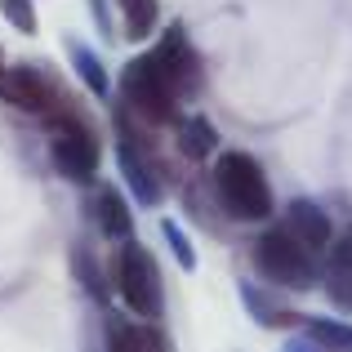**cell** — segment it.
Listing matches in <instances>:
<instances>
[{
	"label": "cell",
	"mask_w": 352,
	"mask_h": 352,
	"mask_svg": "<svg viewBox=\"0 0 352 352\" xmlns=\"http://www.w3.org/2000/svg\"><path fill=\"white\" fill-rule=\"evenodd\" d=\"M116 161H120V170H125L129 188H134V197L143 201V206H156V201H161V183H156V174H152V165H147V156L125 138V143L116 147Z\"/></svg>",
	"instance_id": "cell-12"
},
{
	"label": "cell",
	"mask_w": 352,
	"mask_h": 352,
	"mask_svg": "<svg viewBox=\"0 0 352 352\" xmlns=\"http://www.w3.org/2000/svg\"><path fill=\"white\" fill-rule=\"evenodd\" d=\"M241 299H245V308H250V317L258 321V326H267V330H294V326H303V317L290 308V303H281L276 294H267V290H258V285H241Z\"/></svg>",
	"instance_id": "cell-10"
},
{
	"label": "cell",
	"mask_w": 352,
	"mask_h": 352,
	"mask_svg": "<svg viewBox=\"0 0 352 352\" xmlns=\"http://www.w3.org/2000/svg\"><path fill=\"white\" fill-rule=\"evenodd\" d=\"M303 339L317 344L321 352H352V321H330V317H308Z\"/></svg>",
	"instance_id": "cell-15"
},
{
	"label": "cell",
	"mask_w": 352,
	"mask_h": 352,
	"mask_svg": "<svg viewBox=\"0 0 352 352\" xmlns=\"http://www.w3.org/2000/svg\"><path fill=\"white\" fill-rule=\"evenodd\" d=\"M321 285L335 308H352V236L330 245L326 263H321Z\"/></svg>",
	"instance_id": "cell-9"
},
{
	"label": "cell",
	"mask_w": 352,
	"mask_h": 352,
	"mask_svg": "<svg viewBox=\"0 0 352 352\" xmlns=\"http://www.w3.org/2000/svg\"><path fill=\"white\" fill-rule=\"evenodd\" d=\"M94 219H98V228H103L112 241H129V236H134V214H129L125 197H120L116 188H98V197H94Z\"/></svg>",
	"instance_id": "cell-13"
},
{
	"label": "cell",
	"mask_w": 352,
	"mask_h": 352,
	"mask_svg": "<svg viewBox=\"0 0 352 352\" xmlns=\"http://www.w3.org/2000/svg\"><path fill=\"white\" fill-rule=\"evenodd\" d=\"M72 67L80 72V80L89 85V94H98V98H107V94H112V80H107L103 63L94 58V50H89V45L72 41Z\"/></svg>",
	"instance_id": "cell-16"
},
{
	"label": "cell",
	"mask_w": 352,
	"mask_h": 352,
	"mask_svg": "<svg viewBox=\"0 0 352 352\" xmlns=\"http://www.w3.org/2000/svg\"><path fill=\"white\" fill-rule=\"evenodd\" d=\"M120 9H125V36L147 41V32L156 27V0H120Z\"/></svg>",
	"instance_id": "cell-17"
},
{
	"label": "cell",
	"mask_w": 352,
	"mask_h": 352,
	"mask_svg": "<svg viewBox=\"0 0 352 352\" xmlns=\"http://www.w3.org/2000/svg\"><path fill=\"white\" fill-rule=\"evenodd\" d=\"M285 352H321V348H317V344H308V339H299V344H290Z\"/></svg>",
	"instance_id": "cell-21"
},
{
	"label": "cell",
	"mask_w": 352,
	"mask_h": 352,
	"mask_svg": "<svg viewBox=\"0 0 352 352\" xmlns=\"http://www.w3.org/2000/svg\"><path fill=\"white\" fill-rule=\"evenodd\" d=\"M152 58H156V67H161V76L170 80V89H174L179 103L201 89V58H197V50H192V41H188L183 27H170V32L161 36V45L152 50Z\"/></svg>",
	"instance_id": "cell-6"
},
{
	"label": "cell",
	"mask_w": 352,
	"mask_h": 352,
	"mask_svg": "<svg viewBox=\"0 0 352 352\" xmlns=\"http://www.w3.org/2000/svg\"><path fill=\"white\" fill-rule=\"evenodd\" d=\"M120 94H125V107L143 120V125H170V120H179V98H174L170 80L161 76L152 54H138V58L125 63V72H120Z\"/></svg>",
	"instance_id": "cell-3"
},
{
	"label": "cell",
	"mask_w": 352,
	"mask_h": 352,
	"mask_svg": "<svg viewBox=\"0 0 352 352\" xmlns=\"http://www.w3.org/2000/svg\"><path fill=\"white\" fill-rule=\"evenodd\" d=\"M250 263H254V272L263 276L267 285H281V290H312V285H321V263H326V258H317L312 250H303L299 241L276 223L254 241Z\"/></svg>",
	"instance_id": "cell-2"
},
{
	"label": "cell",
	"mask_w": 352,
	"mask_h": 352,
	"mask_svg": "<svg viewBox=\"0 0 352 352\" xmlns=\"http://www.w3.org/2000/svg\"><path fill=\"white\" fill-rule=\"evenodd\" d=\"M214 147H219V134L206 116H183L179 120V152L188 156V161H206Z\"/></svg>",
	"instance_id": "cell-14"
},
{
	"label": "cell",
	"mask_w": 352,
	"mask_h": 352,
	"mask_svg": "<svg viewBox=\"0 0 352 352\" xmlns=\"http://www.w3.org/2000/svg\"><path fill=\"white\" fill-rule=\"evenodd\" d=\"M161 232H165V241H170V250H174V258H179L183 267H197V250H192V241L183 236L179 223H161Z\"/></svg>",
	"instance_id": "cell-19"
},
{
	"label": "cell",
	"mask_w": 352,
	"mask_h": 352,
	"mask_svg": "<svg viewBox=\"0 0 352 352\" xmlns=\"http://www.w3.org/2000/svg\"><path fill=\"white\" fill-rule=\"evenodd\" d=\"M116 285H120V299L129 303V312H138L143 321H156L165 312V285H161V267L156 258L147 254L143 245L129 241L120 250V263H116Z\"/></svg>",
	"instance_id": "cell-5"
},
{
	"label": "cell",
	"mask_w": 352,
	"mask_h": 352,
	"mask_svg": "<svg viewBox=\"0 0 352 352\" xmlns=\"http://www.w3.org/2000/svg\"><path fill=\"white\" fill-rule=\"evenodd\" d=\"M214 197L228 219L236 223H263L272 219V188L263 165L250 152H219L214 161Z\"/></svg>",
	"instance_id": "cell-1"
},
{
	"label": "cell",
	"mask_w": 352,
	"mask_h": 352,
	"mask_svg": "<svg viewBox=\"0 0 352 352\" xmlns=\"http://www.w3.org/2000/svg\"><path fill=\"white\" fill-rule=\"evenodd\" d=\"M50 125H54V165L63 170V179L94 183L98 161H103V147H98L94 129L80 120V112H67V107H54Z\"/></svg>",
	"instance_id": "cell-4"
},
{
	"label": "cell",
	"mask_w": 352,
	"mask_h": 352,
	"mask_svg": "<svg viewBox=\"0 0 352 352\" xmlns=\"http://www.w3.org/2000/svg\"><path fill=\"white\" fill-rule=\"evenodd\" d=\"M281 228L299 241L303 250H312L317 258H326L330 245H335V223H330V214L317 206V201H290Z\"/></svg>",
	"instance_id": "cell-8"
},
{
	"label": "cell",
	"mask_w": 352,
	"mask_h": 352,
	"mask_svg": "<svg viewBox=\"0 0 352 352\" xmlns=\"http://www.w3.org/2000/svg\"><path fill=\"white\" fill-rule=\"evenodd\" d=\"M107 344L112 352H170L152 321H107Z\"/></svg>",
	"instance_id": "cell-11"
},
{
	"label": "cell",
	"mask_w": 352,
	"mask_h": 352,
	"mask_svg": "<svg viewBox=\"0 0 352 352\" xmlns=\"http://www.w3.org/2000/svg\"><path fill=\"white\" fill-rule=\"evenodd\" d=\"M0 14H5L23 36H36V5L32 0H0Z\"/></svg>",
	"instance_id": "cell-18"
},
{
	"label": "cell",
	"mask_w": 352,
	"mask_h": 352,
	"mask_svg": "<svg viewBox=\"0 0 352 352\" xmlns=\"http://www.w3.org/2000/svg\"><path fill=\"white\" fill-rule=\"evenodd\" d=\"M89 5H94V18H98V27H103V32H112V27H107V9H103V0H89Z\"/></svg>",
	"instance_id": "cell-20"
},
{
	"label": "cell",
	"mask_w": 352,
	"mask_h": 352,
	"mask_svg": "<svg viewBox=\"0 0 352 352\" xmlns=\"http://www.w3.org/2000/svg\"><path fill=\"white\" fill-rule=\"evenodd\" d=\"M0 98L18 112H36V116H50L58 107L50 76H41L36 67H0Z\"/></svg>",
	"instance_id": "cell-7"
}]
</instances>
